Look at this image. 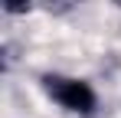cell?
Returning <instances> with one entry per match:
<instances>
[{
    "label": "cell",
    "instance_id": "obj_2",
    "mask_svg": "<svg viewBox=\"0 0 121 118\" xmlns=\"http://www.w3.org/2000/svg\"><path fill=\"white\" fill-rule=\"evenodd\" d=\"M3 10L7 13H26L30 10V0H3Z\"/></svg>",
    "mask_w": 121,
    "mask_h": 118
},
{
    "label": "cell",
    "instance_id": "obj_1",
    "mask_svg": "<svg viewBox=\"0 0 121 118\" xmlns=\"http://www.w3.org/2000/svg\"><path fill=\"white\" fill-rule=\"evenodd\" d=\"M43 89L52 102H59L65 112L72 115H92L98 95L85 79H72V76H43Z\"/></svg>",
    "mask_w": 121,
    "mask_h": 118
}]
</instances>
